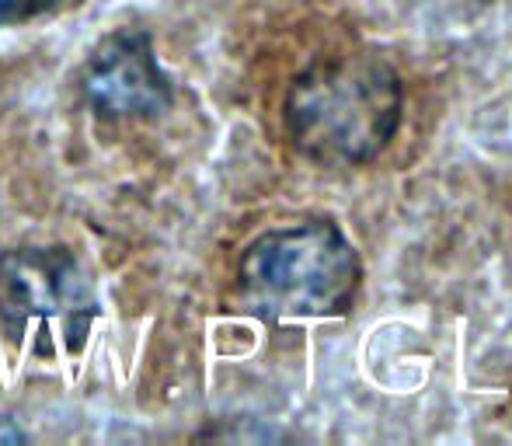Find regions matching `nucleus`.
I'll list each match as a JSON object with an SVG mask.
<instances>
[{"instance_id": "f257e3e1", "label": "nucleus", "mask_w": 512, "mask_h": 446, "mask_svg": "<svg viewBox=\"0 0 512 446\" xmlns=\"http://www.w3.org/2000/svg\"><path fill=\"white\" fill-rule=\"evenodd\" d=\"M401 77L377 53H338L293 77L283 122L293 147L324 168L366 164L401 126Z\"/></svg>"}, {"instance_id": "f03ea898", "label": "nucleus", "mask_w": 512, "mask_h": 446, "mask_svg": "<svg viewBox=\"0 0 512 446\" xmlns=\"http://www.w3.org/2000/svg\"><path fill=\"white\" fill-rule=\"evenodd\" d=\"M363 279V262L345 230L331 220H300L258 234L237 262V307L286 321L342 318Z\"/></svg>"}, {"instance_id": "7ed1b4c3", "label": "nucleus", "mask_w": 512, "mask_h": 446, "mask_svg": "<svg viewBox=\"0 0 512 446\" xmlns=\"http://www.w3.org/2000/svg\"><path fill=\"white\" fill-rule=\"evenodd\" d=\"M102 304L67 248L21 244L0 255V332L39 356L81 352Z\"/></svg>"}, {"instance_id": "20e7f679", "label": "nucleus", "mask_w": 512, "mask_h": 446, "mask_svg": "<svg viewBox=\"0 0 512 446\" xmlns=\"http://www.w3.org/2000/svg\"><path fill=\"white\" fill-rule=\"evenodd\" d=\"M81 95L98 119L129 122L168 112L175 102V84L157 60L150 32L119 28L105 35L84 63Z\"/></svg>"}, {"instance_id": "39448f33", "label": "nucleus", "mask_w": 512, "mask_h": 446, "mask_svg": "<svg viewBox=\"0 0 512 446\" xmlns=\"http://www.w3.org/2000/svg\"><path fill=\"white\" fill-rule=\"evenodd\" d=\"M63 0H0V28L11 25H25V21H35L42 14H53Z\"/></svg>"}, {"instance_id": "423d86ee", "label": "nucleus", "mask_w": 512, "mask_h": 446, "mask_svg": "<svg viewBox=\"0 0 512 446\" xmlns=\"http://www.w3.org/2000/svg\"><path fill=\"white\" fill-rule=\"evenodd\" d=\"M25 440H28L25 429H21L11 415L0 412V443H25Z\"/></svg>"}]
</instances>
